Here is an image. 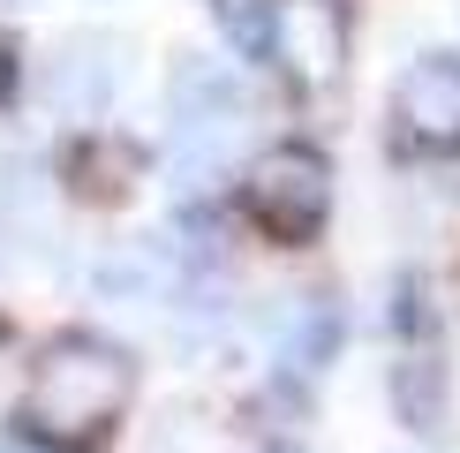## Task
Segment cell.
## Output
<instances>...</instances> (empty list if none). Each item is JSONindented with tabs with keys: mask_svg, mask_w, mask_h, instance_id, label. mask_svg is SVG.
<instances>
[{
	"mask_svg": "<svg viewBox=\"0 0 460 453\" xmlns=\"http://www.w3.org/2000/svg\"><path fill=\"white\" fill-rule=\"evenodd\" d=\"M128 386H137V363H128L113 340L61 333L46 355H38L15 415H23V431L38 446H99L113 431V415L128 408Z\"/></svg>",
	"mask_w": 460,
	"mask_h": 453,
	"instance_id": "1",
	"label": "cell"
},
{
	"mask_svg": "<svg viewBox=\"0 0 460 453\" xmlns=\"http://www.w3.org/2000/svg\"><path fill=\"white\" fill-rule=\"evenodd\" d=\"M242 204L272 242H310L324 226V212H332V166H324L310 144H272V151L249 159Z\"/></svg>",
	"mask_w": 460,
	"mask_h": 453,
	"instance_id": "2",
	"label": "cell"
},
{
	"mask_svg": "<svg viewBox=\"0 0 460 453\" xmlns=\"http://www.w3.org/2000/svg\"><path fill=\"white\" fill-rule=\"evenodd\" d=\"M166 99H174V159H181V174H212L226 151H234V137H242V84L219 61H204V53H181Z\"/></svg>",
	"mask_w": 460,
	"mask_h": 453,
	"instance_id": "3",
	"label": "cell"
},
{
	"mask_svg": "<svg viewBox=\"0 0 460 453\" xmlns=\"http://www.w3.org/2000/svg\"><path fill=\"white\" fill-rule=\"evenodd\" d=\"M393 121L423 151H460V53H430V61H415L400 76Z\"/></svg>",
	"mask_w": 460,
	"mask_h": 453,
	"instance_id": "4",
	"label": "cell"
},
{
	"mask_svg": "<svg viewBox=\"0 0 460 453\" xmlns=\"http://www.w3.org/2000/svg\"><path fill=\"white\" fill-rule=\"evenodd\" d=\"M121 91V46L106 31H75L61 53L46 61V106L68 121H99Z\"/></svg>",
	"mask_w": 460,
	"mask_h": 453,
	"instance_id": "5",
	"label": "cell"
},
{
	"mask_svg": "<svg viewBox=\"0 0 460 453\" xmlns=\"http://www.w3.org/2000/svg\"><path fill=\"white\" fill-rule=\"evenodd\" d=\"M272 61L295 76V84H332L340 61H348V31H340V8L332 0H295L279 8V46Z\"/></svg>",
	"mask_w": 460,
	"mask_h": 453,
	"instance_id": "6",
	"label": "cell"
},
{
	"mask_svg": "<svg viewBox=\"0 0 460 453\" xmlns=\"http://www.w3.org/2000/svg\"><path fill=\"white\" fill-rule=\"evenodd\" d=\"M137 166H144V151L128 137H84L68 151V182H75V197H91V204L128 197V189H137Z\"/></svg>",
	"mask_w": 460,
	"mask_h": 453,
	"instance_id": "7",
	"label": "cell"
},
{
	"mask_svg": "<svg viewBox=\"0 0 460 453\" xmlns=\"http://www.w3.org/2000/svg\"><path fill=\"white\" fill-rule=\"evenodd\" d=\"M393 408L408 415L415 431H438V423H446V370H438V355H400V370H393Z\"/></svg>",
	"mask_w": 460,
	"mask_h": 453,
	"instance_id": "8",
	"label": "cell"
},
{
	"mask_svg": "<svg viewBox=\"0 0 460 453\" xmlns=\"http://www.w3.org/2000/svg\"><path fill=\"white\" fill-rule=\"evenodd\" d=\"M332 340H340V317H332V302H295V317H287V333H279V348H287V363H324L332 355Z\"/></svg>",
	"mask_w": 460,
	"mask_h": 453,
	"instance_id": "9",
	"label": "cell"
},
{
	"mask_svg": "<svg viewBox=\"0 0 460 453\" xmlns=\"http://www.w3.org/2000/svg\"><path fill=\"white\" fill-rule=\"evenodd\" d=\"M219 23H226V38H234V53L272 61V46H279V8L272 0H219Z\"/></svg>",
	"mask_w": 460,
	"mask_h": 453,
	"instance_id": "10",
	"label": "cell"
},
{
	"mask_svg": "<svg viewBox=\"0 0 460 453\" xmlns=\"http://www.w3.org/2000/svg\"><path fill=\"white\" fill-rule=\"evenodd\" d=\"M8 91H15V38L0 31V99H8Z\"/></svg>",
	"mask_w": 460,
	"mask_h": 453,
	"instance_id": "11",
	"label": "cell"
},
{
	"mask_svg": "<svg viewBox=\"0 0 460 453\" xmlns=\"http://www.w3.org/2000/svg\"><path fill=\"white\" fill-rule=\"evenodd\" d=\"M0 453H31V446H0Z\"/></svg>",
	"mask_w": 460,
	"mask_h": 453,
	"instance_id": "12",
	"label": "cell"
}]
</instances>
